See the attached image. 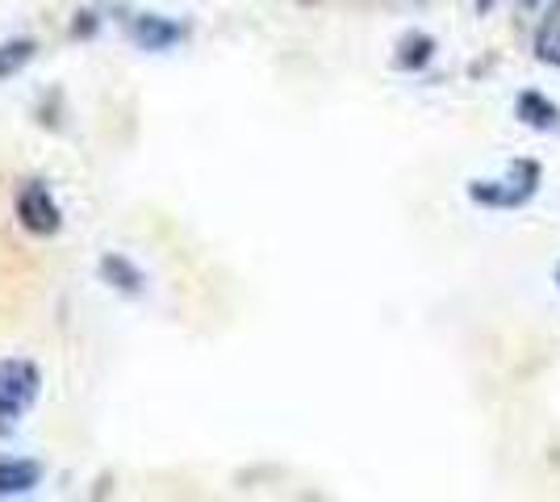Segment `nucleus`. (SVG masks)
<instances>
[{
	"label": "nucleus",
	"instance_id": "nucleus-8",
	"mask_svg": "<svg viewBox=\"0 0 560 502\" xmlns=\"http://www.w3.org/2000/svg\"><path fill=\"white\" fill-rule=\"evenodd\" d=\"M101 268H105V272H117V281H126V289H130V293H135V289L142 285V272L135 268V264L121 260V256H114V260H105Z\"/></svg>",
	"mask_w": 560,
	"mask_h": 502
},
{
	"label": "nucleus",
	"instance_id": "nucleus-6",
	"mask_svg": "<svg viewBox=\"0 0 560 502\" xmlns=\"http://www.w3.org/2000/svg\"><path fill=\"white\" fill-rule=\"evenodd\" d=\"M514 114L532 130H560V109L544 93H518L514 96Z\"/></svg>",
	"mask_w": 560,
	"mask_h": 502
},
{
	"label": "nucleus",
	"instance_id": "nucleus-2",
	"mask_svg": "<svg viewBox=\"0 0 560 502\" xmlns=\"http://www.w3.org/2000/svg\"><path fill=\"white\" fill-rule=\"evenodd\" d=\"M43 389V377L30 360H0V419H22L25 410L34 407Z\"/></svg>",
	"mask_w": 560,
	"mask_h": 502
},
{
	"label": "nucleus",
	"instance_id": "nucleus-4",
	"mask_svg": "<svg viewBox=\"0 0 560 502\" xmlns=\"http://www.w3.org/2000/svg\"><path fill=\"white\" fill-rule=\"evenodd\" d=\"M38 481H43V465H38V460H22V456H0V499L30 494Z\"/></svg>",
	"mask_w": 560,
	"mask_h": 502
},
{
	"label": "nucleus",
	"instance_id": "nucleus-3",
	"mask_svg": "<svg viewBox=\"0 0 560 502\" xmlns=\"http://www.w3.org/2000/svg\"><path fill=\"white\" fill-rule=\"evenodd\" d=\"M18 222H22L30 235H55L63 226V210H59V201H55V192L47 185L30 180L18 192Z\"/></svg>",
	"mask_w": 560,
	"mask_h": 502
},
{
	"label": "nucleus",
	"instance_id": "nucleus-11",
	"mask_svg": "<svg viewBox=\"0 0 560 502\" xmlns=\"http://www.w3.org/2000/svg\"><path fill=\"white\" fill-rule=\"evenodd\" d=\"M557 285H560V264H557Z\"/></svg>",
	"mask_w": 560,
	"mask_h": 502
},
{
	"label": "nucleus",
	"instance_id": "nucleus-10",
	"mask_svg": "<svg viewBox=\"0 0 560 502\" xmlns=\"http://www.w3.org/2000/svg\"><path fill=\"white\" fill-rule=\"evenodd\" d=\"M523 4H527V9H536V4H544V0H523Z\"/></svg>",
	"mask_w": 560,
	"mask_h": 502
},
{
	"label": "nucleus",
	"instance_id": "nucleus-7",
	"mask_svg": "<svg viewBox=\"0 0 560 502\" xmlns=\"http://www.w3.org/2000/svg\"><path fill=\"white\" fill-rule=\"evenodd\" d=\"M135 38H139V43H142L147 50H164V47H172L176 38H185V30L151 13V17H142V22L135 25Z\"/></svg>",
	"mask_w": 560,
	"mask_h": 502
},
{
	"label": "nucleus",
	"instance_id": "nucleus-5",
	"mask_svg": "<svg viewBox=\"0 0 560 502\" xmlns=\"http://www.w3.org/2000/svg\"><path fill=\"white\" fill-rule=\"evenodd\" d=\"M532 47H536V59L544 68H560V0H552V4L544 9Z\"/></svg>",
	"mask_w": 560,
	"mask_h": 502
},
{
	"label": "nucleus",
	"instance_id": "nucleus-9",
	"mask_svg": "<svg viewBox=\"0 0 560 502\" xmlns=\"http://www.w3.org/2000/svg\"><path fill=\"white\" fill-rule=\"evenodd\" d=\"M493 4H498V0H472V9H477V13H490Z\"/></svg>",
	"mask_w": 560,
	"mask_h": 502
},
{
	"label": "nucleus",
	"instance_id": "nucleus-1",
	"mask_svg": "<svg viewBox=\"0 0 560 502\" xmlns=\"http://www.w3.org/2000/svg\"><path fill=\"white\" fill-rule=\"evenodd\" d=\"M539 189V164L536 160H518L511 164V172L502 180H472L468 197L481 206V210H518L527 206Z\"/></svg>",
	"mask_w": 560,
	"mask_h": 502
}]
</instances>
